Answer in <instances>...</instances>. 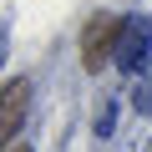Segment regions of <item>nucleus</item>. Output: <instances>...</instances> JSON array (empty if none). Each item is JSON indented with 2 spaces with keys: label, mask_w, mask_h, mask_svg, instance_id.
Instances as JSON below:
<instances>
[{
  "label": "nucleus",
  "mask_w": 152,
  "mask_h": 152,
  "mask_svg": "<svg viewBox=\"0 0 152 152\" xmlns=\"http://www.w3.org/2000/svg\"><path fill=\"white\" fill-rule=\"evenodd\" d=\"M117 36H122V20L117 15H91L86 31H81V66L86 71H102L107 61H117Z\"/></svg>",
  "instance_id": "nucleus-1"
},
{
  "label": "nucleus",
  "mask_w": 152,
  "mask_h": 152,
  "mask_svg": "<svg viewBox=\"0 0 152 152\" xmlns=\"http://www.w3.org/2000/svg\"><path fill=\"white\" fill-rule=\"evenodd\" d=\"M112 122H117V102H102V112H96V132L112 137Z\"/></svg>",
  "instance_id": "nucleus-5"
},
{
  "label": "nucleus",
  "mask_w": 152,
  "mask_h": 152,
  "mask_svg": "<svg viewBox=\"0 0 152 152\" xmlns=\"http://www.w3.org/2000/svg\"><path fill=\"white\" fill-rule=\"evenodd\" d=\"M26 102H31V81H26V76H10V81H5V107H0V132H5V137L20 132Z\"/></svg>",
  "instance_id": "nucleus-3"
},
{
  "label": "nucleus",
  "mask_w": 152,
  "mask_h": 152,
  "mask_svg": "<svg viewBox=\"0 0 152 152\" xmlns=\"http://www.w3.org/2000/svg\"><path fill=\"white\" fill-rule=\"evenodd\" d=\"M10 152H31V147H26V142H10Z\"/></svg>",
  "instance_id": "nucleus-6"
},
{
  "label": "nucleus",
  "mask_w": 152,
  "mask_h": 152,
  "mask_svg": "<svg viewBox=\"0 0 152 152\" xmlns=\"http://www.w3.org/2000/svg\"><path fill=\"white\" fill-rule=\"evenodd\" d=\"M132 107H137L142 117H152V76H147V81H142V86L132 91Z\"/></svg>",
  "instance_id": "nucleus-4"
},
{
  "label": "nucleus",
  "mask_w": 152,
  "mask_h": 152,
  "mask_svg": "<svg viewBox=\"0 0 152 152\" xmlns=\"http://www.w3.org/2000/svg\"><path fill=\"white\" fill-rule=\"evenodd\" d=\"M147 61H152V26L142 15H127L122 36H117V66L127 76H137V71H147Z\"/></svg>",
  "instance_id": "nucleus-2"
}]
</instances>
